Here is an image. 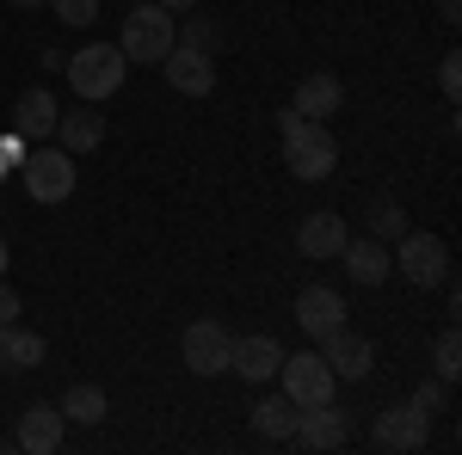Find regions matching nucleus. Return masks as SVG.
<instances>
[{"label": "nucleus", "mask_w": 462, "mask_h": 455, "mask_svg": "<svg viewBox=\"0 0 462 455\" xmlns=\"http://www.w3.org/2000/svg\"><path fill=\"white\" fill-rule=\"evenodd\" d=\"M290 443H302V450H339V443H346V413H339L333 400L302 406V419H296V437H290Z\"/></svg>", "instance_id": "obj_17"}, {"label": "nucleus", "mask_w": 462, "mask_h": 455, "mask_svg": "<svg viewBox=\"0 0 462 455\" xmlns=\"http://www.w3.org/2000/svg\"><path fill=\"white\" fill-rule=\"evenodd\" d=\"M25 160V141L19 136H0V167H19Z\"/></svg>", "instance_id": "obj_29"}, {"label": "nucleus", "mask_w": 462, "mask_h": 455, "mask_svg": "<svg viewBox=\"0 0 462 455\" xmlns=\"http://www.w3.org/2000/svg\"><path fill=\"white\" fill-rule=\"evenodd\" d=\"M56 406H62V419H74V424H99V419H106V413H111L106 387H93V382H74L69 394L56 400Z\"/></svg>", "instance_id": "obj_21"}, {"label": "nucleus", "mask_w": 462, "mask_h": 455, "mask_svg": "<svg viewBox=\"0 0 462 455\" xmlns=\"http://www.w3.org/2000/svg\"><path fill=\"white\" fill-rule=\"evenodd\" d=\"M161 62H167L173 93H185V99H210V93H216V62L204 56V50H185V43H173Z\"/></svg>", "instance_id": "obj_10"}, {"label": "nucleus", "mask_w": 462, "mask_h": 455, "mask_svg": "<svg viewBox=\"0 0 462 455\" xmlns=\"http://www.w3.org/2000/svg\"><path fill=\"white\" fill-rule=\"evenodd\" d=\"M62 406H50V400H32L25 413H19V450H32V455H50V450H62Z\"/></svg>", "instance_id": "obj_15"}, {"label": "nucleus", "mask_w": 462, "mask_h": 455, "mask_svg": "<svg viewBox=\"0 0 462 455\" xmlns=\"http://www.w3.org/2000/svg\"><path fill=\"white\" fill-rule=\"evenodd\" d=\"M438 13H444V19H450V25H457V13H462V0H438Z\"/></svg>", "instance_id": "obj_33"}, {"label": "nucleus", "mask_w": 462, "mask_h": 455, "mask_svg": "<svg viewBox=\"0 0 462 455\" xmlns=\"http://www.w3.org/2000/svg\"><path fill=\"white\" fill-rule=\"evenodd\" d=\"M394 271L413 283V289H444L450 283V246L438 241V234H420V228H407L401 241H394Z\"/></svg>", "instance_id": "obj_2"}, {"label": "nucleus", "mask_w": 462, "mask_h": 455, "mask_svg": "<svg viewBox=\"0 0 462 455\" xmlns=\"http://www.w3.org/2000/svg\"><path fill=\"white\" fill-rule=\"evenodd\" d=\"M222 25H216V19H191V25H179V37L173 43H185V50H204V56H216V50H222Z\"/></svg>", "instance_id": "obj_24"}, {"label": "nucleus", "mask_w": 462, "mask_h": 455, "mask_svg": "<svg viewBox=\"0 0 462 455\" xmlns=\"http://www.w3.org/2000/svg\"><path fill=\"white\" fill-rule=\"evenodd\" d=\"M278 382H284V394L296 400V406H320V400L339 394V376L327 369L320 350H296V357H284V363H278Z\"/></svg>", "instance_id": "obj_6"}, {"label": "nucleus", "mask_w": 462, "mask_h": 455, "mask_svg": "<svg viewBox=\"0 0 462 455\" xmlns=\"http://www.w3.org/2000/svg\"><path fill=\"white\" fill-rule=\"evenodd\" d=\"M296 326L320 345L333 326H346V296H339V289H327V283H309V289L296 296Z\"/></svg>", "instance_id": "obj_9"}, {"label": "nucleus", "mask_w": 462, "mask_h": 455, "mask_svg": "<svg viewBox=\"0 0 462 455\" xmlns=\"http://www.w3.org/2000/svg\"><path fill=\"white\" fill-rule=\"evenodd\" d=\"M173 13L161 6V0H148V6H130V19H124V37H117V50L130 56V62H161L167 50H173Z\"/></svg>", "instance_id": "obj_3"}, {"label": "nucleus", "mask_w": 462, "mask_h": 455, "mask_svg": "<svg viewBox=\"0 0 462 455\" xmlns=\"http://www.w3.org/2000/svg\"><path fill=\"white\" fill-rule=\"evenodd\" d=\"M0 320H6V326H13V320H19V296H13V289H6V283H0Z\"/></svg>", "instance_id": "obj_30"}, {"label": "nucleus", "mask_w": 462, "mask_h": 455, "mask_svg": "<svg viewBox=\"0 0 462 455\" xmlns=\"http://www.w3.org/2000/svg\"><path fill=\"white\" fill-rule=\"evenodd\" d=\"M13 130H19V136H32V141L56 136V99H50L43 86L19 93V105H13Z\"/></svg>", "instance_id": "obj_20"}, {"label": "nucleus", "mask_w": 462, "mask_h": 455, "mask_svg": "<svg viewBox=\"0 0 462 455\" xmlns=\"http://www.w3.org/2000/svg\"><path fill=\"white\" fill-rule=\"evenodd\" d=\"M13 326H19V320H13ZM13 326L0 320V369H6V350H13Z\"/></svg>", "instance_id": "obj_32"}, {"label": "nucleus", "mask_w": 462, "mask_h": 455, "mask_svg": "<svg viewBox=\"0 0 462 455\" xmlns=\"http://www.w3.org/2000/svg\"><path fill=\"white\" fill-rule=\"evenodd\" d=\"M43 6H56V19L74 25V32H87V25L99 19V0H43Z\"/></svg>", "instance_id": "obj_26"}, {"label": "nucleus", "mask_w": 462, "mask_h": 455, "mask_svg": "<svg viewBox=\"0 0 462 455\" xmlns=\"http://www.w3.org/2000/svg\"><path fill=\"white\" fill-rule=\"evenodd\" d=\"M62 74H69L74 99L99 105V99H111V93L124 86V74H130V56H124L117 43H87V50H74L69 62H62Z\"/></svg>", "instance_id": "obj_1"}, {"label": "nucleus", "mask_w": 462, "mask_h": 455, "mask_svg": "<svg viewBox=\"0 0 462 455\" xmlns=\"http://www.w3.org/2000/svg\"><path fill=\"white\" fill-rule=\"evenodd\" d=\"M320 357H327V369L339 376V382H357V376H370V363H376V350L364 332H346V326H333L327 339H320Z\"/></svg>", "instance_id": "obj_12"}, {"label": "nucleus", "mask_w": 462, "mask_h": 455, "mask_svg": "<svg viewBox=\"0 0 462 455\" xmlns=\"http://www.w3.org/2000/svg\"><path fill=\"white\" fill-rule=\"evenodd\" d=\"M37 363H43V339L13 326V350H6V369H37Z\"/></svg>", "instance_id": "obj_25"}, {"label": "nucleus", "mask_w": 462, "mask_h": 455, "mask_svg": "<svg viewBox=\"0 0 462 455\" xmlns=\"http://www.w3.org/2000/svg\"><path fill=\"white\" fill-rule=\"evenodd\" d=\"M346 241H352V228H346V215H333V210H309V215H302V228H296L302 259H315V265L339 259V246H346Z\"/></svg>", "instance_id": "obj_11"}, {"label": "nucleus", "mask_w": 462, "mask_h": 455, "mask_svg": "<svg viewBox=\"0 0 462 455\" xmlns=\"http://www.w3.org/2000/svg\"><path fill=\"white\" fill-rule=\"evenodd\" d=\"M370 234H376V241H401V234H407V228H413V222H407V210H401V204H394V197H370Z\"/></svg>", "instance_id": "obj_22"}, {"label": "nucleus", "mask_w": 462, "mask_h": 455, "mask_svg": "<svg viewBox=\"0 0 462 455\" xmlns=\"http://www.w3.org/2000/svg\"><path fill=\"white\" fill-rule=\"evenodd\" d=\"M296 419H302V406H296L290 394H272V400L253 406V431H259L265 443H290V437H296Z\"/></svg>", "instance_id": "obj_19"}, {"label": "nucleus", "mask_w": 462, "mask_h": 455, "mask_svg": "<svg viewBox=\"0 0 462 455\" xmlns=\"http://www.w3.org/2000/svg\"><path fill=\"white\" fill-rule=\"evenodd\" d=\"M431 369H438V382H457V376H462V339H457V326H444V332H438V345H431Z\"/></svg>", "instance_id": "obj_23"}, {"label": "nucleus", "mask_w": 462, "mask_h": 455, "mask_svg": "<svg viewBox=\"0 0 462 455\" xmlns=\"http://www.w3.org/2000/svg\"><path fill=\"white\" fill-rule=\"evenodd\" d=\"M228 326L222 320H191L185 326V339H179V350H185V369L191 376H222L228 369Z\"/></svg>", "instance_id": "obj_7"}, {"label": "nucleus", "mask_w": 462, "mask_h": 455, "mask_svg": "<svg viewBox=\"0 0 462 455\" xmlns=\"http://www.w3.org/2000/svg\"><path fill=\"white\" fill-rule=\"evenodd\" d=\"M426 437H431V424L413 406H376V450L413 455V450H426Z\"/></svg>", "instance_id": "obj_8"}, {"label": "nucleus", "mask_w": 462, "mask_h": 455, "mask_svg": "<svg viewBox=\"0 0 462 455\" xmlns=\"http://www.w3.org/2000/svg\"><path fill=\"white\" fill-rule=\"evenodd\" d=\"M56 136H62L56 148H69V154H93V148L106 141V117L80 99L74 111H56Z\"/></svg>", "instance_id": "obj_18"}, {"label": "nucleus", "mask_w": 462, "mask_h": 455, "mask_svg": "<svg viewBox=\"0 0 462 455\" xmlns=\"http://www.w3.org/2000/svg\"><path fill=\"white\" fill-rule=\"evenodd\" d=\"M407 406H413V413H420V419H438V413H450V394H444V382H426L420 387V394H413V400H407Z\"/></svg>", "instance_id": "obj_27"}, {"label": "nucleus", "mask_w": 462, "mask_h": 455, "mask_svg": "<svg viewBox=\"0 0 462 455\" xmlns=\"http://www.w3.org/2000/svg\"><path fill=\"white\" fill-rule=\"evenodd\" d=\"M0 278H6V241H0Z\"/></svg>", "instance_id": "obj_35"}, {"label": "nucleus", "mask_w": 462, "mask_h": 455, "mask_svg": "<svg viewBox=\"0 0 462 455\" xmlns=\"http://www.w3.org/2000/svg\"><path fill=\"white\" fill-rule=\"evenodd\" d=\"M290 105L302 111L309 123H327V117H339V105H346V80H339V74H327V68L302 74V80H296V99H290Z\"/></svg>", "instance_id": "obj_13"}, {"label": "nucleus", "mask_w": 462, "mask_h": 455, "mask_svg": "<svg viewBox=\"0 0 462 455\" xmlns=\"http://www.w3.org/2000/svg\"><path fill=\"white\" fill-rule=\"evenodd\" d=\"M278 363H284V345H278V339H265V332H247V339H235V345H228V369H235V376H247V382H272V376H278Z\"/></svg>", "instance_id": "obj_14"}, {"label": "nucleus", "mask_w": 462, "mask_h": 455, "mask_svg": "<svg viewBox=\"0 0 462 455\" xmlns=\"http://www.w3.org/2000/svg\"><path fill=\"white\" fill-rule=\"evenodd\" d=\"M339 265L352 271L357 283H389L394 278V259H389V241H376V234H364V241H346L339 246Z\"/></svg>", "instance_id": "obj_16"}, {"label": "nucleus", "mask_w": 462, "mask_h": 455, "mask_svg": "<svg viewBox=\"0 0 462 455\" xmlns=\"http://www.w3.org/2000/svg\"><path fill=\"white\" fill-rule=\"evenodd\" d=\"M284 167L302 185H315V178H327L333 167H339V141H333V130L327 123H296L284 136Z\"/></svg>", "instance_id": "obj_4"}, {"label": "nucleus", "mask_w": 462, "mask_h": 455, "mask_svg": "<svg viewBox=\"0 0 462 455\" xmlns=\"http://www.w3.org/2000/svg\"><path fill=\"white\" fill-rule=\"evenodd\" d=\"M19 173H25L32 204H69L74 197V154L69 148H32L19 160Z\"/></svg>", "instance_id": "obj_5"}, {"label": "nucleus", "mask_w": 462, "mask_h": 455, "mask_svg": "<svg viewBox=\"0 0 462 455\" xmlns=\"http://www.w3.org/2000/svg\"><path fill=\"white\" fill-rule=\"evenodd\" d=\"M161 6H167V13H191L198 0H161Z\"/></svg>", "instance_id": "obj_34"}, {"label": "nucleus", "mask_w": 462, "mask_h": 455, "mask_svg": "<svg viewBox=\"0 0 462 455\" xmlns=\"http://www.w3.org/2000/svg\"><path fill=\"white\" fill-rule=\"evenodd\" d=\"M19 6H43V0H19Z\"/></svg>", "instance_id": "obj_36"}, {"label": "nucleus", "mask_w": 462, "mask_h": 455, "mask_svg": "<svg viewBox=\"0 0 462 455\" xmlns=\"http://www.w3.org/2000/svg\"><path fill=\"white\" fill-rule=\"evenodd\" d=\"M296 123H309V117H302V111H296V105H290V111H278V136H290Z\"/></svg>", "instance_id": "obj_31"}, {"label": "nucleus", "mask_w": 462, "mask_h": 455, "mask_svg": "<svg viewBox=\"0 0 462 455\" xmlns=\"http://www.w3.org/2000/svg\"><path fill=\"white\" fill-rule=\"evenodd\" d=\"M438 86H444V99H457V93H462V56H457V50L438 62Z\"/></svg>", "instance_id": "obj_28"}]
</instances>
